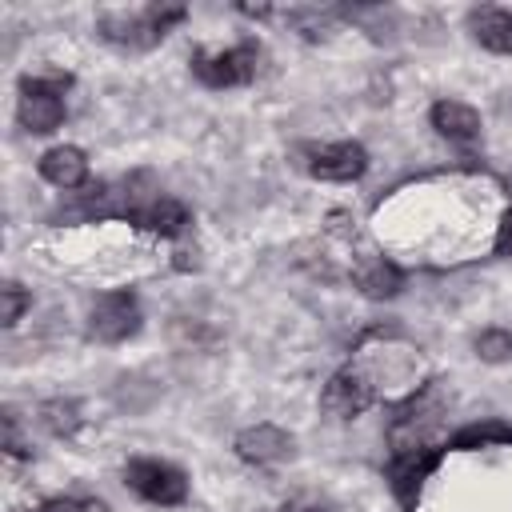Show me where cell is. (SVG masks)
<instances>
[{
  "label": "cell",
  "instance_id": "d4e9b609",
  "mask_svg": "<svg viewBox=\"0 0 512 512\" xmlns=\"http://www.w3.org/2000/svg\"><path fill=\"white\" fill-rule=\"evenodd\" d=\"M12 512H20V508H12Z\"/></svg>",
  "mask_w": 512,
  "mask_h": 512
},
{
  "label": "cell",
  "instance_id": "6da1fadb",
  "mask_svg": "<svg viewBox=\"0 0 512 512\" xmlns=\"http://www.w3.org/2000/svg\"><path fill=\"white\" fill-rule=\"evenodd\" d=\"M348 368L372 388L376 400L384 396V400L400 404L428 384V364H424L420 348L400 336H384V332H368Z\"/></svg>",
  "mask_w": 512,
  "mask_h": 512
},
{
  "label": "cell",
  "instance_id": "7c38bea8",
  "mask_svg": "<svg viewBox=\"0 0 512 512\" xmlns=\"http://www.w3.org/2000/svg\"><path fill=\"white\" fill-rule=\"evenodd\" d=\"M428 124L436 136H444L452 144H476L480 140V112L464 100H436L428 108Z\"/></svg>",
  "mask_w": 512,
  "mask_h": 512
},
{
  "label": "cell",
  "instance_id": "d6986e66",
  "mask_svg": "<svg viewBox=\"0 0 512 512\" xmlns=\"http://www.w3.org/2000/svg\"><path fill=\"white\" fill-rule=\"evenodd\" d=\"M476 356H480L484 364H504V360H512V332H508V328H484V332L476 336Z\"/></svg>",
  "mask_w": 512,
  "mask_h": 512
},
{
  "label": "cell",
  "instance_id": "4fadbf2b",
  "mask_svg": "<svg viewBox=\"0 0 512 512\" xmlns=\"http://www.w3.org/2000/svg\"><path fill=\"white\" fill-rule=\"evenodd\" d=\"M36 172H40L52 188L72 192V188H84V180H88V156H84L76 144H56V148H48V152L36 160Z\"/></svg>",
  "mask_w": 512,
  "mask_h": 512
},
{
  "label": "cell",
  "instance_id": "44dd1931",
  "mask_svg": "<svg viewBox=\"0 0 512 512\" xmlns=\"http://www.w3.org/2000/svg\"><path fill=\"white\" fill-rule=\"evenodd\" d=\"M4 456L8 460H28L32 456V444L20 436V420L12 408H4Z\"/></svg>",
  "mask_w": 512,
  "mask_h": 512
},
{
  "label": "cell",
  "instance_id": "2e32d148",
  "mask_svg": "<svg viewBox=\"0 0 512 512\" xmlns=\"http://www.w3.org/2000/svg\"><path fill=\"white\" fill-rule=\"evenodd\" d=\"M496 444H512V424H504L496 416L472 420L448 436V448H456V452H476V448H496Z\"/></svg>",
  "mask_w": 512,
  "mask_h": 512
},
{
  "label": "cell",
  "instance_id": "ffe728a7",
  "mask_svg": "<svg viewBox=\"0 0 512 512\" xmlns=\"http://www.w3.org/2000/svg\"><path fill=\"white\" fill-rule=\"evenodd\" d=\"M28 308H32V296L16 280H4V288H0V324L4 328H16Z\"/></svg>",
  "mask_w": 512,
  "mask_h": 512
},
{
  "label": "cell",
  "instance_id": "ac0fdd59",
  "mask_svg": "<svg viewBox=\"0 0 512 512\" xmlns=\"http://www.w3.org/2000/svg\"><path fill=\"white\" fill-rule=\"evenodd\" d=\"M304 40H328V28H332V12H320V8H292L288 16H284Z\"/></svg>",
  "mask_w": 512,
  "mask_h": 512
},
{
  "label": "cell",
  "instance_id": "3957f363",
  "mask_svg": "<svg viewBox=\"0 0 512 512\" xmlns=\"http://www.w3.org/2000/svg\"><path fill=\"white\" fill-rule=\"evenodd\" d=\"M72 88L68 72H48V76H24L20 80V100H16V120L32 136H48L64 124V92Z\"/></svg>",
  "mask_w": 512,
  "mask_h": 512
},
{
  "label": "cell",
  "instance_id": "277c9868",
  "mask_svg": "<svg viewBox=\"0 0 512 512\" xmlns=\"http://www.w3.org/2000/svg\"><path fill=\"white\" fill-rule=\"evenodd\" d=\"M260 44L256 40H240L236 48H224V52H192V76L204 84V88H240V84H252L256 72H260Z\"/></svg>",
  "mask_w": 512,
  "mask_h": 512
},
{
  "label": "cell",
  "instance_id": "5b68a950",
  "mask_svg": "<svg viewBox=\"0 0 512 512\" xmlns=\"http://www.w3.org/2000/svg\"><path fill=\"white\" fill-rule=\"evenodd\" d=\"M124 484L148 500V504H160V508H176L188 500V476L168 464V460H152V456H136L124 464Z\"/></svg>",
  "mask_w": 512,
  "mask_h": 512
},
{
  "label": "cell",
  "instance_id": "7a4b0ae2",
  "mask_svg": "<svg viewBox=\"0 0 512 512\" xmlns=\"http://www.w3.org/2000/svg\"><path fill=\"white\" fill-rule=\"evenodd\" d=\"M184 16H188L184 4H148V8H132V12L116 8V12L96 16V32L116 48L144 52V48H156L168 36V28H176Z\"/></svg>",
  "mask_w": 512,
  "mask_h": 512
},
{
  "label": "cell",
  "instance_id": "30bf717a",
  "mask_svg": "<svg viewBox=\"0 0 512 512\" xmlns=\"http://www.w3.org/2000/svg\"><path fill=\"white\" fill-rule=\"evenodd\" d=\"M372 404H376L372 388H368L352 368L332 372L328 384H324V392H320V408H324L332 420H352V416H360V412L372 408Z\"/></svg>",
  "mask_w": 512,
  "mask_h": 512
},
{
  "label": "cell",
  "instance_id": "8992f818",
  "mask_svg": "<svg viewBox=\"0 0 512 512\" xmlns=\"http://www.w3.org/2000/svg\"><path fill=\"white\" fill-rule=\"evenodd\" d=\"M140 332V304L128 288L120 292H104L92 312H88V336L100 344H124L128 336Z\"/></svg>",
  "mask_w": 512,
  "mask_h": 512
},
{
  "label": "cell",
  "instance_id": "52a82bcc",
  "mask_svg": "<svg viewBox=\"0 0 512 512\" xmlns=\"http://www.w3.org/2000/svg\"><path fill=\"white\" fill-rule=\"evenodd\" d=\"M304 168L308 176L316 180H328V184H352L368 172V148L356 144V140H336V144H316V148H304Z\"/></svg>",
  "mask_w": 512,
  "mask_h": 512
},
{
  "label": "cell",
  "instance_id": "5bb4252c",
  "mask_svg": "<svg viewBox=\"0 0 512 512\" xmlns=\"http://www.w3.org/2000/svg\"><path fill=\"white\" fill-rule=\"evenodd\" d=\"M468 32L480 48L496 56H512V12L508 8H472L468 12Z\"/></svg>",
  "mask_w": 512,
  "mask_h": 512
},
{
  "label": "cell",
  "instance_id": "9c48e42d",
  "mask_svg": "<svg viewBox=\"0 0 512 512\" xmlns=\"http://www.w3.org/2000/svg\"><path fill=\"white\" fill-rule=\"evenodd\" d=\"M436 464H440V448L436 444L432 448H408V452H392L388 456V484H392V492H396V500L404 508H412L420 484L428 480V472Z\"/></svg>",
  "mask_w": 512,
  "mask_h": 512
},
{
  "label": "cell",
  "instance_id": "cb8c5ba5",
  "mask_svg": "<svg viewBox=\"0 0 512 512\" xmlns=\"http://www.w3.org/2000/svg\"><path fill=\"white\" fill-rule=\"evenodd\" d=\"M280 512H332V508H324V504H308V500H296V504H284Z\"/></svg>",
  "mask_w": 512,
  "mask_h": 512
},
{
  "label": "cell",
  "instance_id": "7402d4cb",
  "mask_svg": "<svg viewBox=\"0 0 512 512\" xmlns=\"http://www.w3.org/2000/svg\"><path fill=\"white\" fill-rule=\"evenodd\" d=\"M36 512H112L104 500H72V496H52Z\"/></svg>",
  "mask_w": 512,
  "mask_h": 512
},
{
  "label": "cell",
  "instance_id": "603a6c76",
  "mask_svg": "<svg viewBox=\"0 0 512 512\" xmlns=\"http://www.w3.org/2000/svg\"><path fill=\"white\" fill-rule=\"evenodd\" d=\"M492 252H496V256H512V204L500 212V224H496V240H492Z\"/></svg>",
  "mask_w": 512,
  "mask_h": 512
},
{
  "label": "cell",
  "instance_id": "8fae6325",
  "mask_svg": "<svg viewBox=\"0 0 512 512\" xmlns=\"http://www.w3.org/2000/svg\"><path fill=\"white\" fill-rule=\"evenodd\" d=\"M128 220L136 224V228H144V232H156V236H164V240H176V236H184L188 232V224H192V216H188V208L180 204V200H172V196H148L144 204H136L132 212H128Z\"/></svg>",
  "mask_w": 512,
  "mask_h": 512
},
{
  "label": "cell",
  "instance_id": "ba28073f",
  "mask_svg": "<svg viewBox=\"0 0 512 512\" xmlns=\"http://www.w3.org/2000/svg\"><path fill=\"white\" fill-rule=\"evenodd\" d=\"M232 448H236V456H240L244 464H252V468H272V464H280V460H288V456L296 452V440H292L284 428H276V424H252V428L236 432Z\"/></svg>",
  "mask_w": 512,
  "mask_h": 512
},
{
  "label": "cell",
  "instance_id": "e0dca14e",
  "mask_svg": "<svg viewBox=\"0 0 512 512\" xmlns=\"http://www.w3.org/2000/svg\"><path fill=\"white\" fill-rule=\"evenodd\" d=\"M36 420H40V428L48 432V436H56V440H72V436H80V428H84V412H80V404L76 400H44L40 408H36Z\"/></svg>",
  "mask_w": 512,
  "mask_h": 512
},
{
  "label": "cell",
  "instance_id": "9a60e30c",
  "mask_svg": "<svg viewBox=\"0 0 512 512\" xmlns=\"http://www.w3.org/2000/svg\"><path fill=\"white\" fill-rule=\"evenodd\" d=\"M352 280L368 300H392L404 288V272L388 256H360Z\"/></svg>",
  "mask_w": 512,
  "mask_h": 512
}]
</instances>
